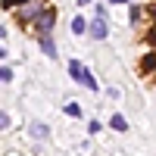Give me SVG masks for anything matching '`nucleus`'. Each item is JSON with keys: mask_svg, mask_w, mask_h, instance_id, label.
<instances>
[{"mask_svg": "<svg viewBox=\"0 0 156 156\" xmlns=\"http://www.w3.org/2000/svg\"><path fill=\"white\" fill-rule=\"evenodd\" d=\"M69 72H72V78H75V81H81L87 90H97V81H94V75H90V72L81 66V62H75V59H72V62H69Z\"/></svg>", "mask_w": 156, "mask_h": 156, "instance_id": "obj_1", "label": "nucleus"}, {"mask_svg": "<svg viewBox=\"0 0 156 156\" xmlns=\"http://www.w3.org/2000/svg\"><path fill=\"white\" fill-rule=\"evenodd\" d=\"M41 9H44L41 0H25V6H19V19H34Z\"/></svg>", "mask_w": 156, "mask_h": 156, "instance_id": "obj_2", "label": "nucleus"}, {"mask_svg": "<svg viewBox=\"0 0 156 156\" xmlns=\"http://www.w3.org/2000/svg\"><path fill=\"white\" fill-rule=\"evenodd\" d=\"M109 34V28H106V22H103V16H97L94 22H90V37H97V41H103V37Z\"/></svg>", "mask_w": 156, "mask_h": 156, "instance_id": "obj_3", "label": "nucleus"}, {"mask_svg": "<svg viewBox=\"0 0 156 156\" xmlns=\"http://www.w3.org/2000/svg\"><path fill=\"white\" fill-rule=\"evenodd\" d=\"M53 19H56V16H53V9H50V12H44V9H41V19H37V31H41V34H47L50 28H53Z\"/></svg>", "mask_w": 156, "mask_h": 156, "instance_id": "obj_4", "label": "nucleus"}, {"mask_svg": "<svg viewBox=\"0 0 156 156\" xmlns=\"http://www.w3.org/2000/svg\"><path fill=\"white\" fill-rule=\"evenodd\" d=\"M41 50H44L50 59H56V44H53V37H41Z\"/></svg>", "mask_w": 156, "mask_h": 156, "instance_id": "obj_5", "label": "nucleus"}, {"mask_svg": "<svg viewBox=\"0 0 156 156\" xmlns=\"http://www.w3.org/2000/svg\"><path fill=\"white\" fill-rule=\"evenodd\" d=\"M109 125H112V131H125V128H128V122H125V115H119V112H115L112 119H109Z\"/></svg>", "mask_w": 156, "mask_h": 156, "instance_id": "obj_6", "label": "nucleus"}, {"mask_svg": "<svg viewBox=\"0 0 156 156\" xmlns=\"http://www.w3.org/2000/svg\"><path fill=\"white\" fill-rule=\"evenodd\" d=\"M72 31H75V34H84V31H87V22H84L81 16H75V19H72Z\"/></svg>", "mask_w": 156, "mask_h": 156, "instance_id": "obj_7", "label": "nucleus"}, {"mask_svg": "<svg viewBox=\"0 0 156 156\" xmlns=\"http://www.w3.org/2000/svg\"><path fill=\"white\" fill-rule=\"evenodd\" d=\"M66 115H75V119H78V115H81V106H78V103H69V106H66Z\"/></svg>", "mask_w": 156, "mask_h": 156, "instance_id": "obj_8", "label": "nucleus"}, {"mask_svg": "<svg viewBox=\"0 0 156 156\" xmlns=\"http://www.w3.org/2000/svg\"><path fill=\"white\" fill-rule=\"evenodd\" d=\"M31 134H34V137H47V128H44V125H34Z\"/></svg>", "mask_w": 156, "mask_h": 156, "instance_id": "obj_9", "label": "nucleus"}, {"mask_svg": "<svg viewBox=\"0 0 156 156\" xmlns=\"http://www.w3.org/2000/svg\"><path fill=\"white\" fill-rule=\"evenodd\" d=\"M0 81H12V72L3 66V69H0Z\"/></svg>", "mask_w": 156, "mask_h": 156, "instance_id": "obj_10", "label": "nucleus"}, {"mask_svg": "<svg viewBox=\"0 0 156 156\" xmlns=\"http://www.w3.org/2000/svg\"><path fill=\"white\" fill-rule=\"evenodd\" d=\"M6 125H9V115H6V112H0V128H6Z\"/></svg>", "mask_w": 156, "mask_h": 156, "instance_id": "obj_11", "label": "nucleus"}, {"mask_svg": "<svg viewBox=\"0 0 156 156\" xmlns=\"http://www.w3.org/2000/svg\"><path fill=\"white\" fill-rule=\"evenodd\" d=\"M109 3H128V0H109Z\"/></svg>", "mask_w": 156, "mask_h": 156, "instance_id": "obj_12", "label": "nucleus"}, {"mask_svg": "<svg viewBox=\"0 0 156 156\" xmlns=\"http://www.w3.org/2000/svg\"><path fill=\"white\" fill-rule=\"evenodd\" d=\"M3 56H6V50H3V47H0V59H3Z\"/></svg>", "mask_w": 156, "mask_h": 156, "instance_id": "obj_13", "label": "nucleus"}, {"mask_svg": "<svg viewBox=\"0 0 156 156\" xmlns=\"http://www.w3.org/2000/svg\"><path fill=\"white\" fill-rule=\"evenodd\" d=\"M6 3H22V0H6Z\"/></svg>", "mask_w": 156, "mask_h": 156, "instance_id": "obj_14", "label": "nucleus"}, {"mask_svg": "<svg viewBox=\"0 0 156 156\" xmlns=\"http://www.w3.org/2000/svg\"><path fill=\"white\" fill-rule=\"evenodd\" d=\"M78 3H81V6H84V3H90V0H78Z\"/></svg>", "mask_w": 156, "mask_h": 156, "instance_id": "obj_15", "label": "nucleus"}]
</instances>
